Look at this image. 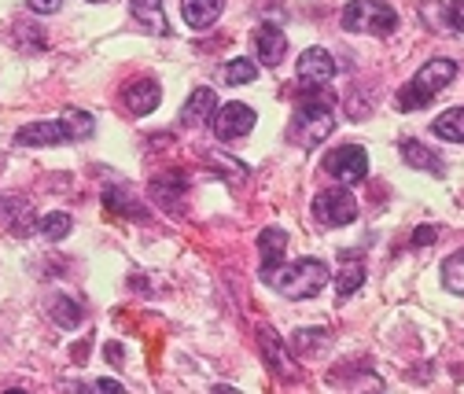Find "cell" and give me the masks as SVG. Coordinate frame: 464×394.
I'll list each match as a JSON object with an SVG mask.
<instances>
[{
    "label": "cell",
    "instance_id": "1",
    "mask_svg": "<svg viewBox=\"0 0 464 394\" xmlns=\"http://www.w3.org/2000/svg\"><path fill=\"white\" fill-rule=\"evenodd\" d=\"M299 96H303V100H299L295 115H292V126H287V137H292V144L314 151V148H321V140H328L332 130H335V122H332V103H328V96H321V89H310V85H303Z\"/></svg>",
    "mask_w": 464,
    "mask_h": 394
},
{
    "label": "cell",
    "instance_id": "2",
    "mask_svg": "<svg viewBox=\"0 0 464 394\" xmlns=\"http://www.w3.org/2000/svg\"><path fill=\"white\" fill-rule=\"evenodd\" d=\"M328 280H332V273H328V265L321 258H299L292 265H280L273 273V280H269V288H276L284 299L303 303V299L321 295L328 288Z\"/></svg>",
    "mask_w": 464,
    "mask_h": 394
},
{
    "label": "cell",
    "instance_id": "3",
    "mask_svg": "<svg viewBox=\"0 0 464 394\" xmlns=\"http://www.w3.org/2000/svg\"><path fill=\"white\" fill-rule=\"evenodd\" d=\"M453 78H457V63L453 60H431V63H424L410 85L398 89V96H394L398 111H420V107H428L435 100V92H442Z\"/></svg>",
    "mask_w": 464,
    "mask_h": 394
},
{
    "label": "cell",
    "instance_id": "4",
    "mask_svg": "<svg viewBox=\"0 0 464 394\" xmlns=\"http://www.w3.org/2000/svg\"><path fill=\"white\" fill-rule=\"evenodd\" d=\"M343 30L346 34H369V37H387L398 30V15L391 5L380 0H351L343 8Z\"/></svg>",
    "mask_w": 464,
    "mask_h": 394
},
{
    "label": "cell",
    "instance_id": "5",
    "mask_svg": "<svg viewBox=\"0 0 464 394\" xmlns=\"http://www.w3.org/2000/svg\"><path fill=\"white\" fill-rule=\"evenodd\" d=\"M324 174L343 185H362L369 178V155L358 144H343L324 155Z\"/></svg>",
    "mask_w": 464,
    "mask_h": 394
},
{
    "label": "cell",
    "instance_id": "6",
    "mask_svg": "<svg viewBox=\"0 0 464 394\" xmlns=\"http://www.w3.org/2000/svg\"><path fill=\"white\" fill-rule=\"evenodd\" d=\"M314 217L324 229H339V225H351L358 217V203L346 188H324L314 199Z\"/></svg>",
    "mask_w": 464,
    "mask_h": 394
},
{
    "label": "cell",
    "instance_id": "7",
    "mask_svg": "<svg viewBox=\"0 0 464 394\" xmlns=\"http://www.w3.org/2000/svg\"><path fill=\"white\" fill-rule=\"evenodd\" d=\"M255 122H258V115L247 107V103H225V107H218L214 111V119H210V130H214V137L218 140H225V144H232V140H240V137H247L251 130H255Z\"/></svg>",
    "mask_w": 464,
    "mask_h": 394
},
{
    "label": "cell",
    "instance_id": "8",
    "mask_svg": "<svg viewBox=\"0 0 464 394\" xmlns=\"http://www.w3.org/2000/svg\"><path fill=\"white\" fill-rule=\"evenodd\" d=\"M295 71H299V82H303V85L321 89V85H328V82L335 78V60H332V52H324V48H306V52L299 55Z\"/></svg>",
    "mask_w": 464,
    "mask_h": 394
},
{
    "label": "cell",
    "instance_id": "9",
    "mask_svg": "<svg viewBox=\"0 0 464 394\" xmlns=\"http://www.w3.org/2000/svg\"><path fill=\"white\" fill-rule=\"evenodd\" d=\"M71 133L63 126V119H44V122H30L15 133L19 148H52V144H67Z\"/></svg>",
    "mask_w": 464,
    "mask_h": 394
},
{
    "label": "cell",
    "instance_id": "10",
    "mask_svg": "<svg viewBox=\"0 0 464 394\" xmlns=\"http://www.w3.org/2000/svg\"><path fill=\"white\" fill-rule=\"evenodd\" d=\"M122 103L133 111L137 119H144V115H151V111L162 103V89H159V82H151V78H133V82H126V89H122Z\"/></svg>",
    "mask_w": 464,
    "mask_h": 394
},
{
    "label": "cell",
    "instance_id": "11",
    "mask_svg": "<svg viewBox=\"0 0 464 394\" xmlns=\"http://www.w3.org/2000/svg\"><path fill=\"white\" fill-rule=\"evenodd\" d=\"M258 340H262V351H266V365H269V369H273L280 380H299L295 361L287 358V351H284V343H280V335H276L273 328H266V324H262Z\"/></svg>",
    "mask_w": 464,
    "mask_h": 394
},
{
    "label": "cell",
    "instance_id": "12",
    "mask_svg": "<svg viewBox=\"0 0 464 394\" xmlns=\"http://www.w3.org/2000/svg\"><path fill=\"white\" fill-rule=\"evenodd\" d=\"M255 48H258L262 67H280L284 52H287V37H284L280 26H269V23H266V26L255 30Z\"/></svg>",
    "mask_w": 464,
    "mask_h": 394
},
{
    "label": "cell",
    "instance_id": "13",
    "mask_svg": "<svg viewBox=\"0 0 464 394\" xmlns=\"http://www.w3.org/2000/svg\"><path fill=\"white\" fill-rule=\"evenodd\" d=\"M258 251H262V280L269 284L273 273L284 265V251H287V236L280 229H262L258 236Z\"/></svg>",
    "mask_w": 464,
    "mask_h": 394
},
{
    "label": "cell",
    "instance_id": "14",
    "mask_svg": "<svg viewBox=\"0 0 464 394\" xmlns=\"http://www.w3.org/2000/svg\"><path fill=\"white\" fill-rule=\"evenodd\" d=\"M130 12L144 26V34H155V37H166L169 34V19H166L162 0H133Z\"/></svg>",
    "mask_w": 464,
    "mask_h": 394
},
{
    "label": "cell",
    "instance_id": "15",
    "mask_svg": "<svg viewBox=\"0 0 464 394\" xmlns=\"http://www.w3.org/2000/svg\"><path fill=\"white\" fill-rule=\"evenodd\" d=\"M225 12V0H181V15L192 30H210Z\"/></svg>",
    "mask_w": 464,
    "mask_h": 394
},
{
    "label": "cell",
    "instance_id": "16",
    "mask_svg": "<svg viewBox=\"0 0 464 394\" xmlns=\"http://www.w3.org/2000/svg\"><path fill=\"white\" fill-rule=\"evenodd\" d=\"M214 107H218V96H214L207 85H203V89H192L188 103L181 107V122H185V126H203V122L214 119Z\"/></svg>",
    "mask_w": 464,
    "mask_h": 394
},
{
    "label": "cell",
    "instance_id": "17",
    "mask_svg": "<svg viewBox=\"0 0 464 394\" xmlns=\"http://www.w3.org/2000/svg\"><path fill=\"white\" fill-rule=\"evenodd\" d=\"M435 137L439 140H450V144H464V107H450L431 122Z\"/></svg>",
    "mask_w": 464,
    "mask_h": 394
},
{
    "label": "cell",
    "instance_id": "18",
    "mask_svg": "<svg viewBox=\"0 0 464 394\" xmlns=\"http://www.w3.org/2000/svg\"><path fill=\"white\" fill-rule=\"evenodd\" d=\"M401 159L410 162V166H417V170H428V174H442V159L439 155H431L420 140H405L401 144Z\"/></svg>",
    "mask_w": 464,
    "mask_h": 394
},
{
    "label": "cell",
    "instance_id": "19",
    "mask_svg": "<svg viewBox=\"0 0 464 394\" xmlns=\"http://www.w3.org/2000/svg\"><path fill=\"white\" fill-rule=\"evenodd\" d=\"M442 284H446V292L464 295V247L453 251V255L442 262Z\"/></svg>",
    "mask_w": 464,
    "mask_h": 394
},
{
    "label": "cell",
    "instance_id": "20",
    "mask_svg": "<svg viewBox=\"0 0 464 394\" xmlns=\"http://www.w3.org/2000/svg\"><path fill=\"white\" fill-rule=\"evenodd\" d=\"M37 229H41V236H44V240H63V236H71L74 221H71V214L55 210V214H44V217L37 221Z\"/></svg>",
    "mask_w": 464,
    "mask_h": 394
},
{
    "label": "cell",
    "instance_id": "21",
    "mask_svg": "<svg viewBox=\"0 0 464 394\" xmlns=\"http://www.w3.org/2000/svg\"><path fill=\"white\" fill-rule=\"evenodd\" d=\"M362 284H365V269H362L358 262H354V265H346V269L339 273V280H335V295H339V303H346Z\"/></svg>",
    "mask_w": 464,
    "mask_h": 394
},
{
    "label": "cell",
    "instance_id": "22",
    "mask_svg": "<svg viewBox=\"0 0 464 394\" xmlns=\"http://www.w3.org/2000/svg\"><path fill=\"white\" fill-rule=\"evenodd\" d=\"M52 317L60 321V328H78V321H82V306H78L71 295H55V303H52Z\"/></svg>",
    "mask_w": 464,
    "mask_h": 394
},
{
    "label": "cell",
    "instance_id": "23",
    "mask_svg": "<svg viewBox=\"0 0 464 394\" xmlns=\"http://www.w3.org/2000/svg\"><path fill=\"white\" fill-rule=\"evenodd\" d=\"M63 126H67V133H71V140H85V137H92V115H85V111H74V107H67L63 111Z\"/></svg>",
    "mask_w": 464,
    "mask_h": 394
},
{
    "label": "cell",
    "instance_id": "24",
    "mask_svg": "<svg viewBox=\"0 0 464 394\" xmlns=\"http://www.w3.org/2000/svg\"><path fill=\"white\" fill-rule=\"evenodd\" d=\"M258 78V63H251V60H232L228 67H225V82L228 85H247V82H255Z\"/></svg>",
    "mask_w": 464,
    "mask_h": 394
},
{
    "label": "cell",
    "instance_id": "25",
    "mask_svg": "<svg viewBox=\"0 0 464 394\" xmlns=\"http://www.w3.org/2000/svg\"><path fill=\"white\" fill-rule=\"evenodd\" d=\"M446 19H450V26L457 34H464V0H450V5H446Z\"/></svg>",
    "mask_w": 464,
    "mask_h": 394
},
{
    "label": "cell",
    "instance_id": "26",
    "mask_svg": "<svg viewBox=\"0 0 464 394\" xmlns=\"http://www.w3.org/2000/svg\"><path fill=\"white\" fill-rule=\"evenodd\" d=\"M26 5H30V12H37V15H52V12H60L63 0H26Z\"/></svg>",
    "mask_w": 464,
    "mask_h": 394
},
{
    "label": "cell",
    "instance_id": "27",
    "mask_svg": "<svg viewBox=\"0 0 464 394\" xmlns=\"http://www.w3.org/2000/svg\"><path fill=\"white\" fill-rule=\"evenodd\" d=\"M89 390H92V394H111V390H114V394H119V390H126V387H122L119 380H96V383H92Z\"/></svg>",
    "mask_w": 464,
    "mask_h": 394
},
{
    "label": "cell",
    "instance_id": "28",
    "mask_svg": "<svg viewBox=\"0 0 464 394\" xmlns=\"http://www.w3.org/2000/svg\"><path fill=\"white\" fill-rule=\"evenodd\" d=\"M431 236H435V229H428V225H424V229H417V240H413V244L424 247V244H431Z\"/></svg>",
    "mask_w": 464,
    "mask_h": 394
},
{
    "label": "cell",
    "instance_id": "29",
    "mask_svg": "<svg viewBox=\"0 0 464 394\" xmlns=\"http://www.w3.org/2000/svg\"><path fill=\"white\" fill-rule=\"evenodd\" d=\"M89 5H103V0H89Z\"/></svg>",
    "mask_w": 464,
    "mask_h": 394
}]
</instances>
